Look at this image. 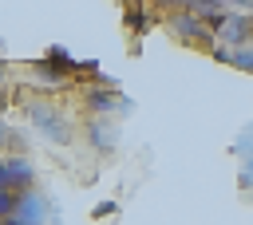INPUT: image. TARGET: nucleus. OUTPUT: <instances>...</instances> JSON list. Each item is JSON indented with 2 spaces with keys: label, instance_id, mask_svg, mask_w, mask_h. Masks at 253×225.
I'll use <instances>...</instances> for the list:
<instances>
[{
  "label": "nucleus",
  "instance_id": "f257e3e1",
  "mask_svg": "<svg viewBox=\"0 0 253 225\" xmlns=\"http://www.w3.org/2000/svg\"><path fill=\"white\" fill-rule=\"evenodd\" d=\"M24 114H28V122L36 126V134H43L51 146L75 142V122H71V114H67L63 103H55V99H32V103L24 107Z\"/></svg>",
  "mask_w": 253,
  "mask_h": 225
},
{
  "label": "nucleus",
  "instance_id": "9b49d317",
  "mask_svg": "<svg viewBox=\"0 0 253 225\" xmlns=\"http://www.w3.org/2000/svg\"><path fill=\"white\" fill-rule=\"evenodd\" d=\"M146 24H150V12L142 8V0H130V4H126V28H130V32H142Z\"/></svg>",
  "mask_w": 253,
  "mask_h": 225
},
{
  "label": "nucleus",
  "instance_id": "423d86ee",
  "mask_svg": "<svg viewBox=\"0 0 253 225\" xmlns=\"http://www.w3.org/2000/svg\"><path fill=\"white\" fill-rule=\"evenodd\" d=\"M16 217H20L24 225H47V221H51V205H47V197L36 193V186H32V189H24V193L16 197Z\"/></svg>",
  "mask_w": 253,
  "mask_h": 225
},
{
  "label": "nucleus",
  "instance_id": "aec40b11",
  "mask_svg": "<svg viewBox=\"0 0 253 225\" xmlns=\"http://www.w3.org/2000/svg\"><path fill=\"white\" fill-rule=\"evenodd\" d=\"M4 142H8V126L0 122V150H4Z\"/></svg>",
  "mask_w": 253,
  "mask_h": 225
},
{
  "label": "nucleus",
  "instance_id": "1a4fd4ad",
  "mask_svg": "<svg viewBox=\"0 0 253 225\" xmlns=\"http://www.w3.org/2000/svg\"><path fill=\"white\" fill-rule=\"evenodd\" d=\"M182 8H186L190 16H198V20H206L210 28L225 16V4H221V0H182Z\"/></svg>",
  "mask_w": 253,
  "mask_h": 225
},
{
  "label": "nucleus",
  "instance_id": "20e7f679",
  "mask_svg": "<svg viewBox=\"0 0 253 225\" xmlns=\"http://www.w3.org/2000/svg\"><path fill=\"white\" fill-rule=\"evenodd\" d=\"M213 39H217L221 47L249 43V39H253V12H245V8H225V16L213 24Z\"/></svg>",
  "mask_w": 253,
  "mask_h": 225
},
{
  "label": "nucleus",
  "instance_id": "f03ea898",
  "mask_svg": "<svg viewBox=\"0 0 253 225\" xmlns=\"http://www.w3.org/2000/svg\"><path fill=\"white\" fill-rule=\"evenodd\" d=\"M162 24H166V32L178 39V43H186V47H198V51H210L217 39H213V28L206 24V20H198V16H190L182 4H174V8H166L162 12Z\"/></svg>",
  "mask_w": 253,
  "mask_h": 225
},
{
  "label": "nucleus",
  "instance_id": "7ed1b4c3",
  "mask_svg": "<svg viewBox=\"0 0 253 225\" xmlns=\"http://www.w3.org/2000/svg\"><path fill=\"white\" fill-rule=\"evenodd\" d=\"M83 111L87 114H107V118H119V114H130L134 103L126 95H119L115 87H103V83H91L83 87Z\"/></svg>",
  "mask_w": 253,
  "mask_h": 225
},
{
  "label": "nucleus",
  "instance_id": "a211bd4d",
  "mask_svg": "<svg viewBox=\"0 0 253 225\" xmlns=\"http://www.w3.org/2000/svg\"><path fill=\"white\" fill-rule=\"evenodd\" d=\"M0 225H24V221H20L16 213H12V217H0Z\"/></svg>",
  "mask_w": 253,
  "mask_h": 225
},
{
  "label": "nucleus",
  "instance_id": "412c9836",
  "mask_svg": "<svg viewBox=\"0 0 253 225\" xmlns=\"http://www.w3.org/2000/svg\"><path fill=\"white\" fill-rule=\"evenodd\" d=\"M158 4H166V8H174V4H182V0H158Z\"/></svg>",
  "mask_w": 253,
  "mask_h": 225
},
{
  "label": "nucleus",
  "instance_id": "39448f33",
  "mask_svg": "<svg viewBox=\"0 0 253 225\" xmlns=\"http://www.w3.org/2000/svg\"><path fill=\"white\" fill-rule=\"evenodd\" d=\"M79 134H83V142H87L91 150H99V154H111V150L119 146V122L107 118V114H87L83 126H79Z\"/></svg>",
  "mask_w": 253,
  "mask_h": 225
},
{
  "label": "nucleus",
  "instance_id": "9d476101",
  "mask_svg": "<svg viewBox=\"0 0 253 225\" xmlns=\"http://www.w3.org/2000/svg\"><path fill=\"white\" fill-rule=\"evenodd\" d=\"M32 71H36L43 83H67V79H71V75H67L63 67H55L51 59H36V63H32Z\"/></svg>",
  "mask_w": 253,
  "mask_h": 225
},
{
  "label": "nucleus",
  "instance_id": "f3484780",
  "mask_svg": "<svg viewBox=\"0 0 253 225\" xmlns=\"http://www.w3.org/2000/svg\"><path fill=\"white\" fill-rule=\"evenodd\" d=\"M0 189H8V162L0 158Z\"/></svg>",
  "mask_w": 253,
  "mask_h": 225
},
{
  "label": "nucleus",
  "instance_id": "f8f14e48",
  "mask_svg": "<svg viewBox=\"0 0 253 225\" xmlns=\"http://www.w3.org/2000/svg\"><path fill=\"white\" fill-rule=\"evenodd\" d=\"M237 186H241V189H253V154L241 162V170H237Z\"/></svg>",
  "mask_w": 253,
  "mask_h": 225
},
{
  "label": "nucleus",
  "instance_id": "2eb2a0df",
  "mask_svg": "<svg viewBox=\"0 0 253 225\" xmlns=\"http://www.w3.org/2000/svg\"><path fill=\"white\" fill-rule=\"evenodd\" d=\"M8 103H12V95H8V83H0V111H8Z\"/></svg>",
  "mask_w": 253,
  "mask_h": 225
},
{
  "label": "nucleus",
  "instance_id": "0eeeda50",
  "mask_svg": "<svg viewBox=\"0 0 253 225\" xmlns=\"http://www.w3.org/2000/svg\"><path fill=\"white\" fill-rule=\"evenodd\" d=\"M4 162H8V189H12V193H24V189H32V186H36V166H32V158H28V154L4 158Z\"/></svg>",
  "mask_w": 253,
  "mask_h": 225
},
{
  "label": "nucleus",
  "instance_id": "4be33fe9",
  "mask_svg": "<svg viewBox=\"0 0 253 225\" xmlns=\"http://www.w3.org/2000/svg\"><path fill=\"white\" fill-rule=\"evenodd\" d=\"M249 43H253V39H249Z\"/></svg>",
  "mask_w": 253,
  "mask_h": 225
},
{
  "label": "nucleus",
  "instance_id": "dca6fc26",
  "mask_svg": "<svg viewBox=\"0 0 253 225\" xmlns=\"http://www.w3.org/2000/svg\"><path fill=\"white\" fill-rule=\"evenodd\" d=\"M221 4H225V8H245V12L253 8V0H221Z\"/></svg>",
  "mask_w": 253,
  "mask_h": 225
},
{
  "label": "nucleus",
  "instance_id": "6ab92c4d",
  "mask_svg": "<svg viewBox=\"0 0 253 225\" xmlns=\"http://www.w3.org/2000/svg\"><path fill=\"white\" fill-rule=\"evenodd\" d=\"M0 83H8V63L0 59Z\"/></svg>",
  "mask_w": 253,
  "mask_h": 225
},
{
  "label": "nucleus",
  "instance_id": "4468645a",
  "mask_svg": "<svg viewBox=\"0 0 253 225\" xmlns=\"http://www.w3.org/2000/svg\"><path fill=\"white\" fill-rule=\"evenodd\" d=\"M115 213V201H103V205H95V217H111Z\"/></svg>",
  "mask_w": 253,
  "mask_h": 225
},
{
  "label": "nucleus",
  "instance_id": "6e6552de",
  "mask_svg": "<svg viewBox=\"0 0 253 225\" xmlns=\"http://www.w3.org/2000/svg\"><path fill=\"white\" fill-rule=\"evenodd\" d=\"M210 55H213L217 63H229V67H237V71H249V75H253V43H237V47H221V43H213V47H210Z\"/></svg>",
  "mask_w": 253,
  "mask_h": 225
},
{
  "label": "nucleus",
  "instance_id": "ddd939ff",
  "mask_svg": "<svg viewBox=\"0 0 253 225\" xmlns=\"http://www.w3.org/2000/svg\"><path fill=\"white\" fill-rule=\"evenodd\" d=\"M16 197H20V193L0 189V217H12V213H16Z\"/></svg>",
  "mask_w": 253,
  "mask_h": 225
}]
</instances>
